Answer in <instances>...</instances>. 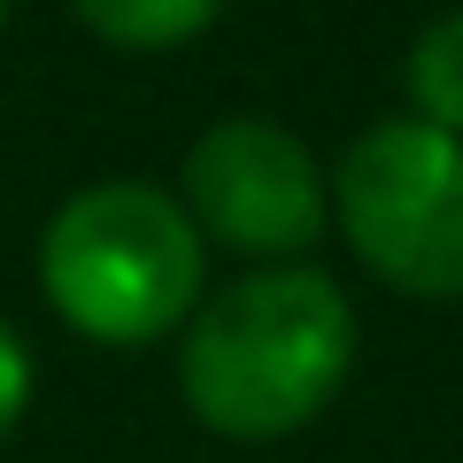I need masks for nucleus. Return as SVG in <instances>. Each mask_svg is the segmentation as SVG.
Masks as SVG:
<instances>
[{
  "instance_id": "nucleus-7",
  "label": "nucleus",
  "mask_w": 463,
  "mask_h": 463,
  "mask_svg": "<svg viewBox=\"0 0 463 463\" xmlns=\"http://www.w3.org/2000/svg\"><path fill=\"white\" fill-rule=\"evenodd\" d=\"M24 402H32V347L8 332V317H0V440L16 432Z\"/></svg>"
},
{
  "instance_id": "nucleus-1",
  "label": "nucleus",
  "mask_w": 463,
  "mask_h": 463,
  "mask_svg": "<svg viewBox=\"0 0 463 463\" xmlns=\"http://www.w3.org/2000/svg\"><path fill=\"white\" fill-rule=\"evenodd\" d=\"M355 364V309L325 270H263L194 317L178 386L224 440H286L340 394Z\"/></svg>"
},
{
  "instance_id": "nucleus-4",
  "label": "nucleus",
  "mask_w": 463,
  "mask_h": 463,
  "mask_svg": "<svg viewBox=\"0 0 463 463\" xmlns=\"http://www.w3.org/2000/svg\"><path fill=\"white\" fill-rule=\"evenodd\" d=\"M185 201L194 224L240 255H301L325 224V185L294 132L263 116H232L185 155Z\"/></svg>"
},
{
  "instance_id": "nucleus-8",
  "label": "nucleus",
  "mask_w": 463,
  "mask_h": 463,
  "mask_svg": "<svg viewBox=\"0 0 463 463\" xmlns=\"http://www.w3.org/2000/svg\"><path fill=\"white\" fill-rule=\"evenodd\" d=\"M0 24H8V0H0Z\"/></svg>"
},
{
  "instance_id": "nucleus-5",
  "label": "nucleus",
  "mask_w": 463,
  "mask_h": 463,
  "mask_svg": "<svg viewBox=\"0 0 463 463\" xmlns=\"http://www.w3.org/2000/svg\"><path fill=\"white\" fill-rule=\"evenodd\" d=\"M224 0H78V16L93 39L109 47H132V54H163L185 47L194 32H209Z\"/></svg>"
},
{
  "instance_id": "nucleus-6",
  "label": "nucleus",
  "mask_w": 463,
  "mask_h": 463,
  "mask_svg": "<svg viewBox=\"0 0 463 463\" xmlns=\"http://www.w3.org/2000/svg\"><path fill=\"white\" fill-rule=\"evenodd\" d=\"M410 100H417V124H440L463 139V16H440L410 47Z\"/></svg>"
},
{
  "instance_id": "nucleus-2",
  "label": "nucleus",
  "mask_w": 463,
  "mask_h": 463,
  "mask_svg": "<svg viewBox=\"0 0 463 463\" xmlns=\"http://www.w3.org/2000/svg\"><path fill=\"white\" fill-rule=\"evenodd\" d=\"M47 301L70 332L100 347H147L194 317L201 294V232L170 194L139 178L85 185L62 201L39 248Z\"/></svg>"
},
{
  "instance_id": "nucleus-3",
  "label": "nucleus",
  "mask_w": 463,
  "mask_h": 463,
  "mask_svg": "<svg viewBox=\"0 0 463 463\" xmlns=\"http://www.w3.org/2000/svg\"><path fill=\"white\" fill-rule=\"evenodd\" d=\"M340 224L394 294H463V139L440 124H379L340 163Z\"/></svg>"
}]
</instances>
